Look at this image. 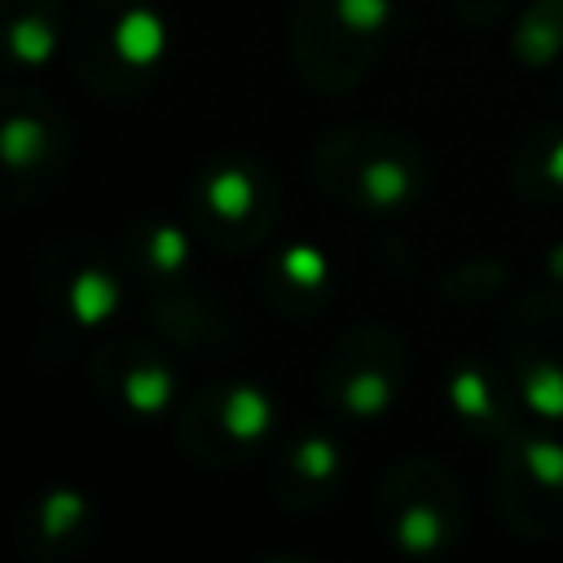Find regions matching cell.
Wrapping results in <instances>:
<instances>
[{
    "label": "cell",
    "mask_w": 563,
    "mask_h": 563,
    "mask_svg": "<svg viewBox=\"0 0 563 563\" xmlns=\"http://www.w3.org/2000/svg\"><path fill=\"white\" fill-rule=\"evenodd\" d=\"M405 378V352L400 339L374 321L347 330L339 347L325 361L321 396L334 418L343 422H378L400 391Z\"/></svg>",
    "instance_id": "obj_6"
},
{
    "label": "cell",
    "mask_w": 563,
    "mask_h": 563,
    "mask_svg": "<svg viewBox=\"0 0 563 563\" xmlns=\"http://www.w3.org/2000/svg\"><path fill=\"white\" fill-rule=\"evenodd\" d=\"M391 0H299L290 48L303 79L325 92L361 79L391 26Z\"/></svg>",
    "instance_id": "obj_3"
},
{
    "label": "cell",
    "mask_w": 563,
    "mask_h": 563,
    "mask_svg": "<svg viewBox=\"0 0 563 563\" xmlns=\"http://www.w3.org/2000/svg\"><path fill=\"white\" fill-rule=\"evenodd\" d=\"M4 48L18 70H44L70 48V13L62 0H4Z\"/></svg>",
    "instance_id": "obj_13"
},
{
    "label": "cell",
    "mask_w": 563,
    "mask_h": 563,
    "mask_svg": "<svg viewBox=\"0 0 563 563\" xmlns=\"http://www.w3.org/2000/svg\"><path fill=\"white\" fill-rule=\"evenodd\" d=\"M475 4H479V0H457V9H462V13H466V18H475V13H479V9H475ZM484 13H488V0H484Z\"/></svg>",
    "instance_id": "obj_22"
},
{
    "label": "cell",
    "mask_w": 563,
    "mask_h": 563,
    "mask_svg": "<svg viewBox=\"0 0 563 563\" xmlns=\"http://www.w3.org/2000/svg\"><path fill=\"white\" fill-rule=\"evenodd\" d=\"M92 374L110 400L132 418H163L176 405V365L136 339H114L97 352Z\"/></svg>",
    "instance_id": "obj_9"
},
{
    "label": "cell",
    "mask_w": 563,
    "mask_h": 563,
    "mask_svg": "<svg viewBox=\"0 0 563 563\" xmlns=\"http://www.w3.org/2000/svg\"><path fill=\"white\" fill-rule=\"evenodd\" d=\"M515 62L528 70H545L563 57V0H532L515 26Z\"/></svg>",
    "instance_id": "obj_20"
},
{
    "label": "cell",
    "mask_w": 563,
    "mask_h": 563,
    "mask_svg": "<svg viewBox=\"0 0 563 563\" xmlns=\"http://www.w3.org/2000/svg\"><path fill=\"white\" fill-rule=\"evenodd\" d=\"M510 378L519 405L541 427H563V347L554 343H519L510 339Z\"/></svg>",
    "instance_id": "obj_16"
},
{
    "label": "cell",
    "mask_w": 563,
    "mask_h": 563,
    "mask_svg": "<svg viewBox=\"0 0 563 563\" xmlns=\"http://www.w3.org/2000/svg\"><path fill=\"white\" fill-rule=\"evenodd\" d=\"M501 510L510 515L519 501L523 510L510 519L515 532H550L563 523V440L550 435L541 422L532 431L515 427L501 440Z\"/></svg>",
    "instance_id": "obj_8"
},
{
    "label": "cell",
    "mask_w": 563,
    "mask_h": 563,
    "mask_svg": "<svg viewBox=\"0 0 563 563\" xmlns=\"http://www.w3.org/2000/svg\"><path fill=\"white\" fill-rule=\"evenodd\" d=\"M264 290L273 308L308 312L330 290V255L317 242H286L264 268Z\"/></svg>",
    "instance_id": "obj_17"
},
{
    "label": "cell",
    "mask_w": 563,
    "mask_h": 563,
    "mask_svg": "<svg viewBox=\"0 0 563 563\" xmlns=\"http://www.w3.org/2000/svg\"><path fill=\"white\" fill-rule=\"evenodd\" d=\"M273 207H277V189L268 172L242 154L211 158L189 189V220L220 251L255 246L273 224Z\"/></svg>",
    "instance_id": "obj_5"
},
{
    "label": "cell",
    "mask_w": 563,
    "mask_h": 563,
    "mask_svg": "<svg viewBox=\"0 0 563 563\" xmlns=\"http://www.w3.org/2000/svg\"><path fill=\"white\" fill-rule=\"evenodd\" d=\"M66 154V128L40 97H9L4 123H0V158L9 198H22V185L53 180L57 163Z\"/></svg>",
    "instance_id": "obj_10"
},
{
    "label": "cell",
    "mask_w": 563,
    "mask_h": 563,
    "mask_svg": "<svg viewBox=\"0 0 563 563\" xmlns=\"http://www.w3.org/2000/svg\"><path fill=\"white\" fill-rule=\"evenodd\" d=\"M383 528L409 559L449 550L462 537V484L435 462H400L383 479Z\"/></svg>",
    "instance_id": "obj_4"
},
{
    "label": "cell",
    "mask_w": 563,
    "mask_h": 563,
    "mask_svg": "<svg viewBox=\"0 0 563 563\" xmlns=\"http://www.w3.org/2000/svg\"><path fill=\"white\" fill-rule=\"evenodd\" d=\"M515 180L532 202H550L563 194V123H545L523 141Z\"/></svg>",
    "instance_id": "obj_19"
},
{
    "label": "cell",
    "mask_w": 563,
    "mask_h": 563,
    "mask_svg": "<svg viewBox=\"0 0 563 563\" xmlns=\"http://www.w3.org/2000/svg\"><path fill=\"white\" fill-rule=\"evenodd\" d=\"M92 532V506L79 488H44L26 515H22V550L40 559H57L79 550V541Z\"/></svg>",
    "instance_id": "obj_15"
},
{
    "label": "cell",
    "mask_w": 563,
    "mask_h": 563,
    "mask_svg": "<svg viewBox=\"0 0 563 563\" xmlns=\"http://www.w3.org/2000/svg\"><path fill=\"white\" fill-rule=\"evenodd\" d=\"M444 396H449V409L453 418L475 431V435H488V440H506L519 422H515V409L506 400V387L497 378V369H488L484 361H457L444 378Z\"/></svg>",
    "instance_id": "obj_14"
},
{
    "label": "cell",
    "mask_w": 563,
    "mask_h": 563,
    "mask_svg": "<svg viewBox=\"0 0 563 563\" xmlns=\"http://www.w3.org/2000/svg\"><path fill=\"white\" fill-rule=\"evenodd\" d=\"M545 268H550V277L563 286V242H554V246H550V255H545Z\"/></svg>",
    "instance_id": "obj_21"
},
{
    "label": "cell",
    "mask_w": 563,
    "mask_h": 563,
    "mask_svg": "<svg viewBox=\"0 0 563 563\" xmlns=\"http://www.w3.org/2000/svg\"><path fill=\"white\" fill-rule=\"evenodd\" d=\"M48 290L57 299V312L75 330H97L106 325L119 303H123V282L119 273L88 246H70L62 273H48Z\"/></svg>",
    "instance_id": "obj_12"
},
{
    "label": "cell",
    "mask_w": 563,
    "mask_h": 563,
    "mask_svg": "<svg viewBox=\"0 0 563 563\" xmlns=\"http://www.w3.org/2000/svg\"><path fill=\"white\" fill-rule=\"evenodd\" d=\"M176 431L198 462H242L277 431V400L260 383H220L189 400Z\"/></svg>",
    "instance_id": "obj_7"
},
{
    "label": "cell",
    "mask_w": 563,
    "mask_h": 563,
    "mask_svg": "<svg viewBox=\"0 0 563 563\" xmlns=\"http://www.w3.org/2000/svg\"><path fill=\"white\" fill-rule=\"evenodd\" d=\"M66 53L92 92L132 97L172 57V18L154 0H88Z\"/></svg>",
    "instance_id": "obj_1"
},
{
    "label": "cell",
    "mask_w": 563,
    "mask_h": 563,
    "mask_svg": "<svg viewBox=\"0 0 563 563\" xmlns=\"http://www.w3.org/2000/svg\"><path fill=\"white\" fill-rule=\"evenodd\" d=\"M321 189L361 216H396L409 211L427 189L422 154L383 128H343L330 132L312 154Z\"/></svg>",
    "instance_id": "obj_2"
},
{
    "label": "cell",
    "mask_w": 563,
    "mask_h": 563,
    "mask_svg": "<svg viewBox=\"0 0 563 563\" xmlns=\"http://www.w3.org/2000/svg\"><path fill=\"white\" fill-rule=\"evenodd\" d=\"M189 255H194V238L176 220L150 216L132 229V268H136V277H145L158 290H176L185 282Z\"/></svg>",
    "instance_id": "obj_18"
},
{
    "label": "cell",
    "mask_w": 563,
    "mask_h": 563,
    "mask_svg": "<svg viewBox=\"0 0 563 563\" xmlns=\"http://www.w3.org/2000/svg\"><path fill=\"white\" fill-rule=\"evenodd\" d=\"M343 475V449L330 431H295L282 449H277V466H273V488L290 510H308L317 501H325L339 488Z\"/></svg>",
    "instance_id": "obj_11"
}]
</instances>
